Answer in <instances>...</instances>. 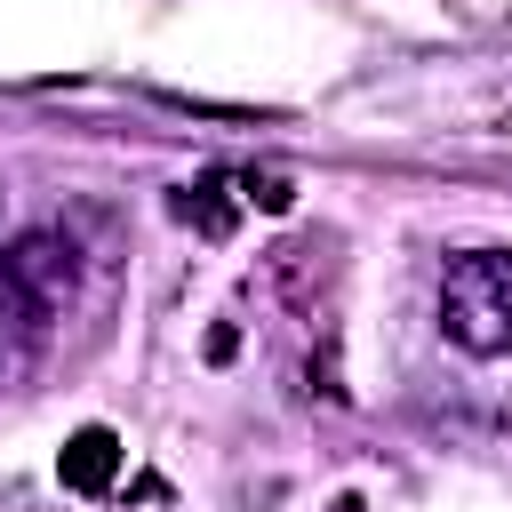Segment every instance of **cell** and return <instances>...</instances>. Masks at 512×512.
I'll use <instances>...</instances> for the list:
<instances>
[{
  "label": "cell",
  "mask_w": 512,
  "mask_h": 512,
  "mask_svg": "<svg viewBox=\"0 0 512 512\" xmlns=\"http://www.w3.org/2000/svg\"><path fill=\"white\" fill-rule=\"evenodd\" d=\"M72 240L64 232H24L8 256H0V376H16L32 352H40V336H48V320L64 312V296H72Z\"/></svg>",
  "instance_id": "cell-1"
},
{
  "label": "cell",
  "mask_w": 512,
  "mask_h": 512,
  "mask_svg": "<svg viewBox=\"0 0 512 512\" xmlns=\"http://www.w3.org/2000/svg\"><path fill=\"white\" fill-rule=\"evenodd\" d=\"M440 328L480 360L512 352V248H472L440 272Z\"/></svg>",
  "instance_id": "cell-2"
},
{
  "label": "cell",
  "mask_w": 512,
  "mask_h": 512,
  "mask_svg": "<svg viewBox=\"0 0 512 512\" xmlns=\"http://www.w3.org/2000/svg\"><path fill=\"white\" fill-rule=\"evenodd\" d=\"M112 472H120V440H112L104 424L72 432V448H64V480H72V488H112Z\"/></svg>",
  "instance_id": "cell-3"
},
{
  "label": "cell",
  "mask_w": 512,
  "mask_h": 512,
  "mask_svg": "<svg viewBox=\"0 0 512 512\" xmlns=\"http://www.w3.org/2000/svg\"><path fill=\"white\" fill-rule=\"evenodd\" d=\"M232 176H200V184H184L176 192V216L184 224H200V232H232V192H224Z\"/></svg>",
  "instance_id": "cell-4"
}]
</instances>
